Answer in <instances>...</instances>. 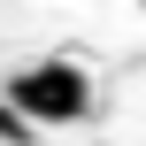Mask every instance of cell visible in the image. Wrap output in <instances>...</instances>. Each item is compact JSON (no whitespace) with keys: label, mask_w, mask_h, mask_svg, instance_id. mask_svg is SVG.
Segmentation results:
<instances>
[{"label":"cell","mask_w":146,"mask_h":146,"mask_svg":"<svg viewBox=\"0 0 146 146\" xmlns=\"http://www.w3.org/2000/svg\"><path fill=\"white\" fill-rule=\"evenodd\" d=\"M8 108H15L31 131H62V123H77V115L92 108V77H85L77 62H31V69L8 77Z\"/></svg>","instance_id":"6da1fadb"},{"label":"cell","mask_w":146,"mask_h":146,"mask_svg":"<svg viewBox=\"0 0 146 146\" xmlns=\"http://www.w3.org/2000/svg\"><path fill=\"white\" fill-rule=\"evenodd\" d=\"M139 8H146V0H139Z\"/></svg>","instance_id":"7a4b0ae2"}]
</instances>
